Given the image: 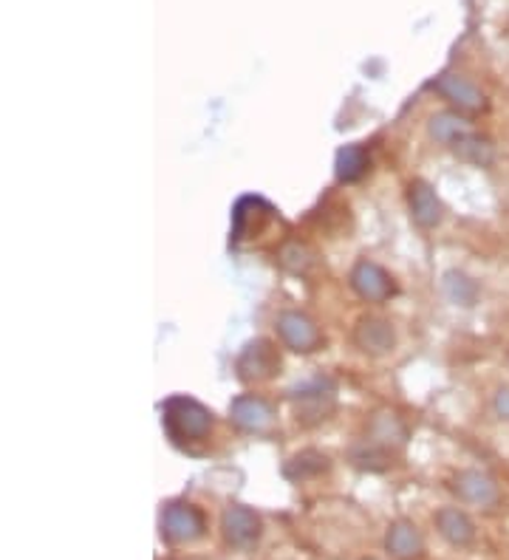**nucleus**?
<instances>
[{
    "instance_id": "f257e3e1",
    "label": "nucleus",
    "mask_w": 509,
    "mask_h": 560,
    "mask_svg": "<svg viewBox=\"0 0 509 560\" xmlns=\"http://www.w3.org/2000/svg\"><path fill=\"white\" fill-rule=\"evenodd\" d=\"M162 424L170 442L182 451L196 453L212 433V410L193 397H170L162 408Z\"/></svg>"
},
{
    "instance_id": "f03ea898",
    "label": "nucleus",
    "mask_w": 509,
    "mask_h": 560,
    "mask_svg": "<svg viewBox=\"0 0 509 560\" xmlns=\"http://www.w3.org/2000/svg\"><path fill=\"white\" fill-rule=\"evenodd\" d=\"M159 535L167 547H190L207 535V513L193 501H167L159 513Z\"/></svg>"
},
{
    "instance_id": "7ed1b4c3",
    "label": "nucleus",
    "mask_w": 509,
    "mask_h": 560,
    "mask_svg": "<svg viewBox=\"0 0 509 560\" xmlns=\"http://www.w3.org/2000/svg\"><path fill=\"white\" fill-rule=\"evenodd\" d=\"M284 369V357H280V349L266 337H258V340H250L241 349L235 360V371L241 383L258 385L269 383Z\"/></svg>"
},
{
    "instance_id": "20e7f679",
    "label": "nucleus",
    "mask_w": 509,
    "mask_h": 560,
    "mask_svg": "<svg viewBox=\"0 0 509 560\" xmlns=\"http://www.w3.org/2000/svg\"><path fill=\"white\" fill-rule=\"evenodd\" d=\"M221 538L232 552H252L264 538V518L252 506L230 504L221 513Z\"/></svg>"
},
{
    "instance_id": "39448f33",
    "label": "nucleus",
    "mask_w": 509,
    "mask_h": 560,
    "mask_svg": "<svg viewBox=\"0 0 509 560\" xmlns=\"http://www.w3.org/2000/svg\"><path fill=\"white\" fill-rule=\"evenodd\" d=\"M450 492L459 499V504L478 506V510H496L504 499L501 485H498L496 476H489L487 470H475V467L453 472Z\"/></svg>"
},
{
    "instance_id": "423d86ee",
    "label": "nucleus",
    "mask_w": 509,
    "mask_h": 560,
    "mask_svg": "<svg viewBox=\"0 0 509 560\" xmlns=\"http://www.w3.org/2000/svg\"><path fill=\"white\" fill-rule=\"evenodd\" d=\"M275 331H278V340L294 354H314L326 346V337L320 331L317 320L298 308L280 312L275 320Z\"/></svg>"
},
{
    "instance_id": "0eeeda50",
    "label": "nucleus",
    "mask_w": 509,
    "mask_h": 560,
    "mask_svg": "<svg viewBox=\"0 0 509 560\" xmlns=\"http://www.w3.org/2000/svg\"><path fill=\"white\" fill-rule=\"evenodd\" d=\"M230 422L241 433L264 436V433H269L275 428L278 413H275V405L269 399L258 397V394H241V397H235L230 402Z\"/></svg>"
},
{
    "instance_id": "6e6552de",
    "label": "nucleus",
    "mask_w": 509,
    "mask_h": 560,
    "mask_svg": "<svg viewBox=\"0 0 509 560\" xmlns=\"http://www.w3.org/2000/svg\"><path fill=\"white\" fill-rule=\"evenodd\" d=\"M334 402V385L328 380H312L305 383L303 388L292 390V405H294V417H298L300 424L312 428V424L326 422L332 417Z\"/></svg>"
},
{
    "instance_id": "1a4fd4ad",
    "label": "nucleus",
    "mask_w": 509,
    "mask_h": 560,
    "mask_svg": "<svg viewBox=\"0 0 509 560\" xmlns=\"http://www.w3.org/2000/svg\"><path fill=\"white\" fill-rule=\"evenodd\" d=\"M271 221H275V207L266 205L258 196H246V199L238 201L235 210H232L230 241L235 246H241L244 241L258 238Z\"/></svg>"
},
{
    "instance_id": "9d476101",
    "label": "nucleus",
    "mask_w": 509,
    "mask_h": 560,
    "mask_svg": "<svg viewBox=\"0 0 509 560\" xmlns=\"http://www.w3.org/2000/svg\"><path fill=\"white\" fill-rule=\"evenodd\" d=\"M450 105L453 110L464 114V117H478L484 110L489 108V100L473 80L462 74H441L433 85Z\"/></svg>"
},
{
    "instance_id": "9b49d317",
    "label": "nucleus",
    "mask_w": 509,
    "mask_h": 560,
    "mask_svg": "<svg viewBox=\"0 0 509 560\" xmlns=\"http://www.w3.org/2000/svg\"><path fill=\"white\" fill-rule=\"evenodd\" d=\"M439 538L453 549H473L478 540V526L464 506H439L433 515Z\"/></svg>"
},
{
    "instance_id": "f8f14e48",
    "label": "nucleus",
    "mask_w": 509,
    "mask_h": 560,
    "mask_svg": "<svg viewBox=\"0 0 509 560\" xmlns=\"http://www.w3.org/2000/svg\"><path fill=\"white\" fill-rule=\"evenodd\" d=\"M351 289L366 303H387L396 294V280L373 260H360L351 269Z\"/></svg>"
},
{
    "instance_id": "ddd939ff",
    "label": "nucleus",
    "mask_w": 509,
    "mask_h": 560,
    "mask_svg": "<svg viewBox=\"0 0 509 560\" xmlns=\"http://www.w3.org/2000/svg\"><path fill=\"white\" fill-rule=\"evenodd\" d=\"M354 337V346L368 357H385L394 351L396 346V331L391 326V320L385 317H377V315H362L357 320L351 331Z\"/></svg>"
},
{
    "instance_id": "4468645a",
    "label": "nucleus",
    "mask_w": 509,
    "mask_h": 560,
    "mask_svg": "<svg viewBox=\"0 0 509 560\" xmlns=\"http://www.w3.org/2000/svg\"><path fill=\"white\" fill-rule=\"evenodd\" d=\"M385 552L394 560H421L428 552V544L414 521L396 518L385 529Z\"/></svg>"
},
{
    "instance_id": "2eb2a0df",
    "label": "nucleus",
    "mask_w": 509,
    "mask_h": 560,
    "mask_svg": "<svg viewBox=\"0 0 509 560\" xmlns=\"http://www.w3.org/2000/svg\"><path fill=\"white\" fill-rule=\"evenodd\" d=\"M407 210H410L414 224L421 226V230H433L444 219V207H441L439 196L425 178H414L407 185Z\"/></svg>"
},
{
    "instance_id": "dca6fc26",
    "label": "nucleus",
    "mask_w": 509,
    "mask_h": 560,
    "mask_svg": "<svg viewBox=\"0 0 509 560\" xmlns=\"http://www.w3.org/2000/svg\"><path fill=\"white\" fill-rule=\"evenodd\" d=\"M428 133L436 142L453 151L455 144L462 142L467 133H473V125H470V119L464 117V114H459V110H441V114L430 117Z\"/></svg>"
},
{
    "instance_id": "f3484780",
    "label": "nucleus",
    "mask_w": 509,
    "mask_h": 560,
    "mask_svg": "<svg viewBox=\"0 0 509 560\" xmlns=\"http://www.w3.org/2000/svg\"><path fill=\"white\" fill-rule=\"evenodd\" d=\"M366 439H371L373 444H382L387 451H394V447H402V444L407 442V428L396 413L382 410V413H377V417L371 419V424H368Z\"/></svg>"
},
{
    "instance_id": "a211bd4d",
    "label": "nucleus",
    "mask_w": 509,
    "mask_h": 560,
    "mask_svg": "<svg viewBox=\"0 0 509 560\" xmlns=\"http://www.w3.org/2000/svg\"><path fill=\"white\" fill-rule=\"evenodd\" d=\"M328 470H332V462H328L326 453L303 451L286 462L284 476L289 481H294V485H303V481L317 479V476H323V472H328Z\"/></svg>"
},
{
    "instance_id": "6ab92c4d",
    "label": "nucleus",
    "mask_w": 509,
    "mask_h": 560,
    "mask_svg": "<svg viewBox=\"0 0 509 560\" xmlns=\"http://www.w3.org/2000/svg\"><path fill=\"white\" fill-rule=\"evenodd\" d=\"M368 171H371V153L362 144H346L337 153V178L343 185L360 182V178L368 176Z\"/></svg>"
},
{
    "instance_id": "aec40b11",
    "label": "nucleus",
    "mask_w": 509,
    "mask_h": 560,
    "mask_svg": "<svg viewBox=\"0 0 509 560\" xmlns=\"http://www.w3.org/2000/svg\"><path fill=\"white\" fill-rule=\"evenodd\" d=\"M453 153L462 162L473 164V167H493L496 164V144L489 142L487 137H482V133H475V130L455 144Z\"/></svg>"
},
{
    "instance_id": "412c9836",
    "label": "nucleus",
    "mask_w": 509,
    "mask_h": 560,
    "mask_svg": "<svg viewBox=\"0 0 509 560\" xmlns=\"http://www.w3.org/2000/svg\"><path fill=\"white\" fill-rule=\"evenodd\" d=\"M441 287H444V294H448L455 306H475V303H478V294H482L478 280L459 272V269H450V272L444 275V280H441Z\"/></svg>"
},
{
    "instance_id": "4be33fe9",
    "label": "nucleus",
    "mask_w": 509,
    "mask_h": 560,
    "mask_svg": "<svg viewBox=\"0 0 509 560\" xmlns=\"http://www.w3.org/2000/svg\"><path fill=\"white\" fill-rule=\"evenodd\" d=\"M391 458H394V453L387 451V447H382V444H373L371 439H366L362 444H357L351 453V462L360 470H368V472H382L391 467Z\"/></svg>"
},
{
    "instance_id": "5701e85b",
    "label": "nucleus",
    "mask_w": 509,
    "mask_h": 560,
    "mask_svg": "<svg viewBox=\"0 0 509 560\" xmlns=\"http://www.w3.org/2000/svg\"><path fill=\"white\" fill-rule=\"evenodd\" d=\"M489 408H493V413H496L498 422L509 424V383L498 385L496 394H493V399H489Z\"/></svg>"
},
{
    "instance_id": "b1692460",
    "label": "nucleus",
    "mask_w": 509,
    "mask_h": 560,
    "mask_svg": "<svg viewBox=\"0 0 509 560\" xmlns=\"http://www.w3.org/2000/svg\"><path fill=\"white\" fill-rule=\"evenodd\" d=\"M360 560H380V558H360Z\"/></svg>"
}]
</instances>
